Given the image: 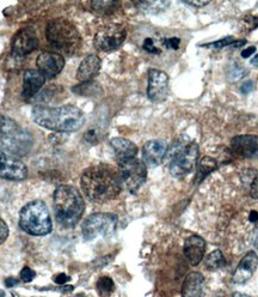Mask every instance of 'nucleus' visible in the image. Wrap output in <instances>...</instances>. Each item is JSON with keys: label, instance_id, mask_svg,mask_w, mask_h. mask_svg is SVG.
Returning a JSON list of instances; mask_svg holds the SVG:
<instances>
[{"label": "nucleus", "instance_id": "473e14b6", "mask_svg": "<svg viewBox=\"0 0 258 297\" xmlns=\"http://www.w3.org/2000/svg\"><path fill=\"white\" fill-rule=\"evenodd\" d=\"M69 280L70 277L65 273H60L56 277H54V282H55L56 284H65V283L69 282Z\"/></svg>", "mask_w": 258, "mask_h": 297}, {"label": "nucleus", "instance_id": "412c9836", "mask_svg": "<svg viewBox=\"0 0 258 297\" xmlns=\"http://www.w3.org/2000/svg\"><path fill=\"white\" fill-rule=\"evenodd\" d=\"M205 278L199 272H191L186 277L182 287V297H202Z\"/></svg>", "mask_w": 258, "mask_h": 297}, {"label": "nucleus", "instance_id": "c756f323", "mask_svg": "<svg viewBox=\"0 0 258 297\" xmlns=\"http://www.w3.org/2000/svg\"><path fill=\"white\" fill-rule=\"evenodd\" d=\"M9 236V227H7L6 223L0 218V244H2L5 242V240Z\"/></svg>", "mask_w": 258, "mask_h": 297}, {"label": "nucleus", "instance_id": "f704fd0d", "mask_svg": "<svg viewBox=\"0 0 258 297\" xmlns=\"http://www.w3.org/2000/svg\"><path fill=\"white\" fill-rule=\"evenodd\" d=\"M255 52H256V47H254V46H252V47H250V48H246V50H244L243 52H241V56H243V58H250V56L252 55V54L255 53Z\"/></svg>", "mask_w": 258, "mask_h": 297}, {"label": "nucleus", "instance_id": "ddd939ff", "mask_svg": "<svg viewBox=\"0 0 258 297\" xmlns=\"http://www.w3.org/2000/svg\"><path fill=\"white\" fill-rule=\"evenodd\" d=\"M37 46H39V40L34 29L24 28L13 39L12 55L16 59H23L24 56L36 50Z\"/></svg>", "mask_w": 258, "mask_h": 297}, {"label": "nucleus", "instance_id": "ea45409f", "mask_svg": "<svg viewBox=\"0 0 258 297\" xmlns=\"http://www.w3.org/2000/svg\"><path fill=\"white\" fill-rule=\"evenodd\" d=\"M232 297H251L249 295H245V294H240V293H235V295H233Z\"/></svg>", "mask_w": 258, "mask_h": 297}, {"label": "nucleus", "instance_id": "7c9ffc66", "mask_svg": "<svg viewBox=\"0 0 258 297\" xmlns=\"http://www.w3.org/2000/svg\"><path fill=\"white\" fill-rule=\"evenodd\" d=\"M163 43H164L165 46H166L167 48H171V50H178L179 48V43H181V40L178 39V37H171V39H166L163 41Z\"/></svg>", "mask_w": 258, "mask_h": 297}, {"label": "nucleus", "instance_id": "c85d7f7f", "mask_svg": "<svg viewBox=\"0 0 258 297\" xmlns=\"http://www.w3.org/2000/svg\"><path fill=\"white\" fill-rule=\"evenodd\" d=\"M36 277V272L34 270H31L30 268H24L21 272V278L23 282L25 283H30L34 278Z\"/></svg>", "mask_w": 258, "mask_h": 297}, {"label": "nucleus", "instance_id": "bb28decb", "mask_svg": "<svg viewBox=\"0 0 258 297\" xmlns=\"http://www.w3.org/2000/svg\"><path fill=\"white\" fill-rule=\"evenodd\" d=\"M142 48L145 51H147L148 53L152 54H159L160 50L156 46V43H154V40L151 39V37H147V39H145L142 43Z\"/></svg>", "mask_w": 258, "mask_h": 297}, {"label": "nucleus", "instance_id": "2f4dec72", "mask_svg": "<svg viewBox=\"0 0 258 297\" xmlns=\"http://www.w3.org/2000/svg\"><path fill=\"white\" fill-rule=\"evenodd\" d=\"M251 195L255 199H258V174L256 176H255V179L252 180V184H251Z\"/></svg>", "mask_w": 258, "mask_h": 297}, {"label": "nucleus", "instance_id": "39448f33", "mask_svg": "<svg viewBox=\"0 0 258 297\" xmlns=\"http://www.w3.org/2000/svg\"><path fill=\"white\" fill-rule=\"evenodd\" d=\"M32 137L15 120L0 115V151L16 157L25 156L32 148Z\"/></svg>", "mask_w": 258, "mask_h": 297}, {"label": "nucleus", "instance_id": "5701e85b", "mask_svg": "<svg viewBox=\"0 0 258 297\" xmlns=\"http://www.w3.org/2000/svg\"><path fill=\"white\" fill-rule=\"evenodd\" d=\"M218 167V163L215 160L211 159V157H203L200 161L199 164H197V174H196V182L202 181L206 176H208L209 174L213 173Z\"/></svg>", "mask_w": 258, "mask_h": 297}, {"label": "nucleus", "instance_id": "c9c22d12", "mask_svg": "<svg viewBox=\"0 0 258 297\" xmlns=\"http://www.w3.org/2000/svg\"><path fill=\"white\" fill-rule=\"evenodd\" d=\"M188 4L192 5V6H205V5L209 4V1H188Z\"/></svg>", "mask_w": 258, "mask_h": 297}, {"label": "nucleus", "instance_id": "b1692460", "mask_svg": "<svg viewBox=\"0 0 258 297\" xmlns=\"http://www.w3.org/2000/svg\"><path fill=\"white\" fill-rule=\"evenodd\" d=\"M205 263L208 270H219L226 265V260H225L224 254H222L221 250L219 249H215L214 252H211V254L206 258Z\"/></svg>", "mask_w": 258, "mask_h": 297}, {"label": "nucleus", "instance_id": "7ed1b4c3", "mask_svg": "<svg viewBox=\"0 0 258 297\" xmlns=\"http://www.w3.org/2000/svg\"><path fill=\"white\" fill-rule=\"evenodd\" d=\"M85 204L80 192L67 185L59 186L54 192V210L59 224L65 228L74 227L84 214Z\"/></svg>", "mask_w": 258, "mask_h": 297}, {"label": "nucleus", "instance_id": "f8f14e48", "mask_svg": "<svg viewBox=\"0 0 258 297\" xmlns=\"http://www.w3.org/2000/svg\"><path fill=\"white\" fill-rule=\"evenodd\" d=\"M169 95V77L163 71L152 69L148 72L147 96L153 102H162Z\"/></svg>", "mask_w": 258, "mask_h": 297}, {"label": "nucleus", "instance_id": "4c0bfd02", "mask_svg": "<svg viewBox=\"0 0 258 297\" xmlns=\"http://www.w3.org/2000/svg\"><path fill=\"white\" fill-rule=\"evenodd\" d=\"M250 220H251V222H258V212L257 211L250 212Z\"/></svg>", "mask_w": 258, "mask_h": 297}, {"label": "nucleus", "instance_id": "f3484780", "mask_svg": "<svg viewBox=\"0 0 258 297\" xmlns=\"http://www.w3.org/2000/svg\"><path fill=\"white\" fill-rule=\"evenodd\" d=\"M258 266V257L255 252H249L239 263L235 274H233V283L235 284H245L246 282L254 276Z\"/></svg>", "mask_w": 258, "mask_h": 297}, {"label": "nucleus", "instance_id": "a19ab883", "mask_svg": "<svg viewBox=\"0 0 258 297\" xmlns=\"http://www.w3.org/2000/svg\"><path fill=\"white\" fill-rule=\"evenodd\" d=\"M4 296H5V293H4V291L0 290V297H4Z\"/></svg>", "mask_w": 258, "mask_h": 297}, {"label": "nucleus", "instance_id": "423d86ee", "mask_svg": "<svg viewBox=\"0 0 258 297\" xmlns=\"http://www.w3.org/2000/svg\"><path fill=\"white\" fill-rule=\"evenodd\" d=\"M20 227L34 236H45L53 228L47 205L41 200H32L21 210Z\"/></svg>", "mask_w": 258, "mask_h": 297}, {"label": "nucleus", "instance_id": "f257e3e1", "mask_svg": "<svg viewBox=\"0 0 258 297\" xmlns=\"http://www.w3.org/2000/svg\"><path fill=\"white\" fill-rule=\"evenodd\" d=\"M122 189L118 170L109 164H96L81 175V189L92 203H107L119 194Z\"/></svg>", "mask_w": 258, "mask_h": 297}, {"label": "nucleus", "instance_id": "4be33fe9", "mask_svg": "<svg viewBox=\"0 0 258 297\" xmlns=\"http://www.w3.org/2000/svg\"><path fill=\"white\" fill-rule=\"evenodd\" d=\"M111 146L115 151L116 159L118 162L122 161L135 159L138 154V148L133 141L126 138H114L111 139Z\"/></svg>", "mask_w": 258, "mask_h": 297}, {"label": "nucleus", "instance_id": "1a4fd4ad", "mask_svg": "<svg viewBox=\"0 0 258 297\" xmlns=\"http://www.w3.org/2000/svg\"><path fill=\"white\" fill-rule=\"evenodd\" d=\"M118 167L122 186L126 187L130 193L138 192L147 178V168L145 163L135 157L118 162Z\"/></svg>", "mask_w": 258, "mask_h": 297}, {"label": "nucleus", "instance_id": "0eeeda50", "mask_svg": "<svg viewBox=\"0 0 258 297\" xmlns=\"http://www.w3.org/2000/svg\"><path fill=\"white\" fill-rule=\"evenodd\" d=\"M199 157V145L189 143L173 149L170 159V173L175 178H183L191 173Z\"/></svg>", "mask_w": 258, "mask_h": 297}, {"label": "nucleus", "instance_id": "a211bd4d", "mask_svg": "<svg viewBox=\"0 0 258 297\" xmlns=\"http://www.w3.org/2000/svg\"><path fill=\"white\" fill-rule=\"evenodd\" d=\"M46 78L39 70H28L24 73L23 78V91L22 96L24 100H31L36 96L42 85L45 84Z\"/></svg>", "mask_w": 258, "mask_h": 297}, {"label": "nucleus", "instance_id": "58836bf2", "mask_svg": "<svg viewBox=\"0 0 258 297\" xmlns=\"http://www.w3.org/2000/svg\"><path fill=\"white\" fill-rule=\"evenodd\" d=\"M250 62H251V65H254V66H257L258 67V54Z\"/></svg>", "mask_w": 258, "mask_h": 297}, {"label": "nucleus", "instance_id": "20e7f679", "mask_svg": "<svg viewBox=\"0 0 258 297\" xmlns=\"http://www.w3.org/2000/svg\"><path fill=\"white\" fill-rule=\"evenodd\" d=\"M46 35L50 47L62 56H72L80 48V34L66 18H55L47 24Z\"/></svg>", "mask_w": 258, "mask_h": 297}, {"label": "nucleus", "instance_id": "72a5a7b5", "mask_svg": "<svg viewBox=\"0 0 258 297\" xmlns=\"http://www.w3.org/2000/svg\"><path fill=\"white\" fill-rule=\"evenodd\" d=\"M252 90H254V83H252L251 81H245L240 88V91L243 92V94H249V92L252 91Z\"/></svg>", "mask_w": 258, "mask_h": 297}, {"label": "nucleus", "instance_id": "aec40b11", "mask_svg": "<svg viewBox=\"0 0 258 297\" xmlns=\"http://www.w3.org/2000/svg\"><path fill=\"white\" fill-rule=\"evenodd\" d=\"M100 70V59L94 54L88 55L83 61L80 62L79 69L77 72L78 81L81 83H88L91 81L98 75Z\"/></svg>", "mask_w": 258, "mask_h": 297}, {"label": "nucleus", "instance_id": "f03ea898", "mask_svg": "<svg viewBox=\"0 0 258 297\" xmlns=\"http://www.w3.org/2000/svg\"><path fill=\"white\" fill-rule=\"evenodd\" d=\"M31 116L34 122L41 127L56 132H75L85 122L83 111L70 105L55 108L35 106L31 110Z\"/></svg>", "mask_w": 258, "mask_h": 297}, {"label": "nucleus", "instance_id": "6ab92c4d", "mask_svg": "<svg viewBox=\"0 0 258 297\" xmlns=\"http://www.w3.org/2000/svg\"><path fill=\"white\" fill-rule=\"evenodd\" d=\"M206 242L200 236L192 235L184 242V255L192 266H196L202 261L205 255Z\"/></svg>", "mask_w": 258, "mask_h": 297}, {"label": "nucleus", "instance_id": "e433bc0d", "mask_svg": "<svg viewBox=\"0 0 258 297\" xmlns=\"http://www.w3.org/2000/svg\"><path fill=\"white\" fill-rule=\"evenodd\" d=\"M18 284V280L15 279V278H9V279L6 280V285L9 288H12L13 285H17Z\"/></svg>", "mask_w": 258, "mask_h": 297}, {"label": "nucleus", "instance_id": "4468645a", "mask_svg": "<svg viewBox=\"0 0 258 297\" xmlns=\"http://www.w3.org/2000/svg\"><path fill=\"white\" fill-rule=\"evenodd\" d=\"M37 67L46 80L56 77L65 67L64 56L55 52H45L37 58Z\"/></svg>", "mask_w": 258, "mask_h": 297}, {"label": "nucleus", "instance_id": "dca6fc26", "mask_svg": "<svg viewBox=\"0 0 258 297\" xmlns=\"http://www.w3.org/2000/svg\"><path fill=\"white\" fill-rule=\"evenodd\" d=\"M167 152V144L163 140H149L143 145V163L147 167H158Z\"/></svg>", "mask_w": 258, "mask_h": 297}, {"label": "nucleus", "instance_id": "9d476101", "mask_svg": "<svg viewBox=\"0 0 258 297\" xmlns=\"http://www.w3.org/2000/svg\"><path fill=\"white\" fill-rule=\"evenodd\" d=\"M127 37V31L119 24H109L97 31L94 36V47L102 52H111L122 46Z\"/></svg>", "mask_w": 258, "mask_h": 297}, {"label": "nucleus", "instance_id": "a878e982", "mask_svg": "<svg viewBox=\"0 0 258 297\" xmlns=\"http://www.w3.org/2000/svg\"><path fill=\"white\" fill-rule=\"evenodd\" d=\"M117 6H118V2H116V1H94V2H91L92 10H94L96 12H98V13H103V15H107V13L114 12Z\"/></svg>", "mask_w": 258, "mask_h": 297}, {"label": "nucleus", "instance_id": "2eb2a0df", "mask_svg": "<svg viewBox=\"0 0 258 297\" xmlns=\"http://www.w3.org/2000/svg\"><path fill=\"white\" fill-rule=\"evenodd\" d=\"M231 149L244 159H255L258 156V135H238L231 140Z\"/></svg>", "mask_w": 258, "mask_h": 297}, {"label": "nucleus", "instance_id": "393cba45", "mask_svg": "<svg viewBox=\"0 0 258 297\" xmlns=\"http://www.w3.org/2000/svg\"><path fill=\"white\" fill-rule=\"evenodd\" d=\"M97 290L102 297H109L113 291L115 290V284L114 280L109 277H100L97 282Z\"/></svg>", "mask_w": 258, "mask_h": 297}, {"label": "nucleus", "instance_id": "cd10ccee", "mask_svg": "<svg viewBox=\"0 0 258 297\" xmlns=\"http://www.w3.org/2000/svg\"><path fill=\"white\" fill-rule=\"evenodd\" d=\"M235 39L233 37H225V39L216 41V42L213 43H209V47H213V48H224V47H230L231 45H232L233 42H235Z\"/></svg>", "mask_w": 258, "mask_h": 297}, {"label": "nucleus", "instance_id": "6e6552de", "mask_svg": "<svg viewBox=\"0 0 258 297\" xmlns=\"http://www.w3.org/2000/svg\"><path fill=\"white\" fill-rule=\"evenodd\" d=\"M117 216L113 214H94L83 224V236L88 241L98 238H109L115 233Z\"/></svg>", "mask_w": 258, "mask_h": 297}, {"label": "nucleus", "instance_id": "9b49d317", "mask_svg": "<svg viewBox=\"0 0 258 297\" xmlns=\"http://www.w3.org/2000/svg\"><path fill=\"white\" fill-rule=\"evenodd\" d=\"M28 176V168L18 157L0 151V178L22 181Z\"/></svg>", "mask_w": 258, "mask_h": 297}]
</instances>
